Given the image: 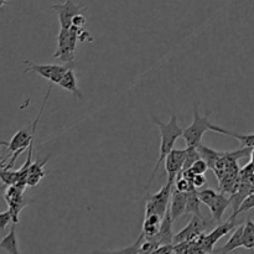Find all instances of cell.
<instances>
[{"label": "cell", "mask_w": 254, "mask_h": 254, "mask_svg": "<svg viewBox=\"0 0 254 254\" xmlns=\"http://www.w3.org/2000/svg\"><path fill=\"white\" fill-rule=\"evenodd\" d=\"M186 206H188V192H181L178 189L173 190L170 202V212L173 220L176 221L186 213Z\"/></svg>", "instance_id": "11"}, {"label": "cell", "mask_w": 254, "mask_h": 254, "mask_svg": "<svg viewBox=\"0 0 254 254\" xmlns=\"http://www.w3.org/2000/svg\"><path fill=\"white\" fill-rule=\"evenodd\" d=\"M186 149H173L166 156L164 163H165V170L168 173V180L176 181V179L181 175L184 164H185Z\"/></svg>", "instance_id": "9"}, {"label": "cell", "mask_w": 254, "mask_h": 254, "mask_svg": "<svg viewBox=\"0 0 254 254\" xmlns=\"http://www.w3.org/2000/svg\"><path fill=\"white\" fill-rule=\"evenodd\" d=\"M212 111L206 112V116H201L198 112V106L195 104L193 107V121L186 129H184L183 138L185 140L186 146H198L202 141L203 134L206 131H211V117H212Z\"/></svg>", "instance_id": "3"}, {"label": "cell", "mask_w": 254, "mask_h": 254, "mask_svg": "<svg viewBox=\"0 0 254 254\" xmlns=\"http://www.w3.org/2000/svg\"><path fill=\"white\" fill-rule=\"evenodd\" d=\"M26 64L24 73L27 72H35V73L40 74L44 78L49 79L51 83L59 84L61 79L64 78V73L68 71L71 67H74V64H35L31 61H24Z\"/></svg>", "instance_id": "5"}, {"label": "cell", "mask_w": 254, "mask_h": 254, "mask_svg": "<svg viewBox=\"0 0 254 254\" xmlns=\"http://www.w3.org/2000/svg\"><path fill=\"white\" fill-rule=\"evenodd\" d=\"M175 185V181L168 180V183L161 188V190L159 192L154 193L150 197L146 200L145 205V216L153 215H160L161 217H164L166 213V211L170 207V198L173 195V186Z\"/></svg>", "instance_id": "6"}, {"label": "cell", "mask_w": 254, "mask_h": 254, "mask_svg": "<svg viewBox=\"0 0 254 254\" xmlns=\"http://www.w3.org/2000/svg\"><path fill=\"white\" fill-rule=\"evenodd\" d=\"M201 200L197 195V191L192 190L188 192V206H186V213L190 215L198 216V217L203 218L202 213H201Z\"/></svg>", "instance_id": "18"}, {"label": "cell", "mask_w": 254, "mask_h": 254, "mask_svg": "<svg viewBox=\"0 0 254 254\" xmlns=\"http://www.w3.org/2000/svg\"><path fill=\"white\" fill-rule=\"evenodd\" d=\"M0 178H1L2 184H4L5 186L16 185L17 181H19V171H11V169L1 168Z\"/></svg>", "instance_id": "20"}, {"label": "cell", "mask_w": 254, "mask_h": 254, "mask_svg": "<svg viewBox=\"0 0 254 254\" xmlns=\"http://www.w3.org/2000/svg\"><path fill=\"white\" fill-rule=\"evenodd\" d=\"M59 86L62 87L64 89H66V91H68L69 93L73 94L76 98H78V99L83 98V96H82V92L79 91V88H78V82H77L76 74H74V71H73V67H71V68H69L68 71L64 73V78L61 79V82L59 83Z\"/></svg>", "instance_id": "14"}, {"label": "cell", "mask_w": 254, "mask_h": 254, "mask_svg": "<svg viewBox=\"0 0 254 254\" xmlns=\"http://www.w3.org/2000/svg\"><path fill=\"white\" fill-rule=\"evenodd\" d=\"M191 169H192L196 174H205L210 168H208L207 163H206L203 159H198V160H196L195 163H193Z\"/></svg>", "instance_id": "24"}, {"label": "cell", "mask_w": 254, "mask_h": 254, "mask_svg": "<svg viewBox=\"0 0 254 254\" xmlns=\"http://www.w3.org/2000/svg\"><path fill=\"white\" fill-rule=\"evenodd\" d=\"M87 19L84 17L83 14H78L73 17V21H72V26H77V27H83L86 25Z\"/></svg>", "instance_id": "27"}, {"label": "cell", "mask_w": 254, "mask_h": 254, "mask_svg": "<svg viewBox=\"0 0 254 254\" xmlns=\"http://www.w3.org/2000/svg\"><path fill=\"white\" fill-rule=\"evenodd\" d=\"M15 226H16V223H12L10 232L5 237H2L1 243H0V252L1 253H20L19 245H17L16 240V233H15Z\"/></svg>", "instance_id": "16"}, {"label": "cell", "mask_w": 254, "mask_h": 254, "mask_svg": "<svg viewBox=\"0 0 254 254\" xmlns=\"http://www.w3.org/2000/svg\"><path fill=\"white\" fill-rule=\"evenodd\" d=\"M10 223H15V221L11 211L7 210L0 215V230H1V232H4L5 228H6Z\"/></svg>", "instance_id": "22"}, {"label": "cell", "mask_w": 254, "mask_h": 254, "mask_svg": "<svg viewBox=\"0 0 254 254\" xmlns=\"http://www.w3.org/2000/svg\"><path fill=\"white\" fill-rule=\"evenodd\" d=\"M173 222H174L173 216H171L170 207H169V210L166 211L165 216L163 217V221H161L160 230H159L158 236L153 240L158 243L159 247L164 245H174Z\"/></svg>", "instance_id": "10"}, {"label": "cell", "mask_w": 254, "mask_h": 254, "mask_svg": "<svg viewBox=\"0 0 254 254\" xmlns=\"http://www.w3.org/2000/svg\"><path fill=\"white\" fill-rule=\"evenodd\" d=\"M197 149H198V153H200L201 155V159H203V160L207 163L208 168L210 169H213L216 161L223 155V151H217L215 150V149L210 148V146L203 145V144H200V145L197 146Z\"/></svg>", "instance_id": "17"}, {"label": "cell", "mask_w": 254, "mask_h": 254, "mask_svg": "<svg viewBox=\"0 0 254 254\" xmlns=\"http://www.w3.org/2000/svg\"><path fill=\"white\" fill-rule=\"evenodd\" d=\"M7 4V1L6 0H1V6H5V5Z\"/></svg>", "instance_id": "28"}, {"label": "cell", "mask_w": 254, "mask_h": 254, "mask_svg": "<svg viewBox=\"0 0 254 254\" xmlns=\"http://www.w3.org/2000/svg\"><path fill=\"white\" fill-rule=\"evenodd\" d=\"M201 202L205 203L211 211L213 221L217 223L222 222V217L226 210L231 206V197L228 198L222 191H216L213 189H203L197 192Z\"/></svg>", "instance_id": "4"}, {"label": "cell", "mask_w": 254, "mask_h": 254, "mask_svg": "<svg viewBox=\"0 0 254 254\" xmlns=\"http://www.w3.org/2000/svg\"><path fill=\"white\" fill-rule=\"evenodd\" d=\"M78 27L71 26L69 29L61 27L57 36V49L54 54V59L62 64H74L76 46L78 44Z\"/></svg>", "instance_id": "2"}, {"label": "cell", "mask_w": 254, "mask_h": 254, "mask_svg": "<svg viewBox=\"0 0 254 254\" xmlns=\"http://www.w3.org/2000/svg\"><path fill=\"white\" fill-rule=\"evenodd\" d=\"M207 227L208 223L206 222L205 218H201L198 216L193 215L189 225L185 228H183L178 235L174 236V245L183 242H191L197 236H200L203 231L207 230Z\"/></svg>", "instance_id": "8"}, {"label": "cell", "mask_w": 254, "mask_h": 254, "mask_svg": "<svg viewBox=\"0 0 254 254\" xmlns=\"http://www.w3.org/2000/svg\"><path fill=\"white\" fill-rule=\"evenodd\" d=\"M253 207H254V192H252L250 196H247V197L245 198V201L242 202L241 207L238 208L237 215H240V213L242 212H247V211L252 210Z\"/></svg>", "instance_id": "23"}, {"label": "cell", "mask_w": 254, "mask_h": 254, "mask_svg": "<svg viewBox=\"0 0 254 254\" xmlns=\"http://www.w3.org/2000/svg\"><path fill=\"white\" fill-rule=\"evenodd\" d=\"M243 231H245V225H238L237 227L233 230L232 237H231L230 240H228V242L218 251L222 253H230L233 252L235 250H237V248L243 247Z\"/></svg>", "instance_id": "15"}, {"label": "cell", "mask_w": 254, "mask_h": 254, "mask_svg": "<svg viewBox=\"0 0 254 254\" xmlns=\"http://www.w3.org/2000/svg\"><path fill=\"white\" fill-rule=\"evenodd\" d=\"M151 121L154 122V124H156V127L159 128L160 130V146H159V159L155 164V168H154L153 174H151V178L149 180L148 186H150L151 181L154 180L155 178L156 173L159 170V166L164 163L166 156L169 155L171 150L174 149V145H175L176 140L179 138H181L184 134V129L179 126V121H178V117H176L175 113L171 114V118L170 121L164 123L161 122L160 119H158L156 117H151Z\"/></svg>", "instance_id": "1"}, {"label": "cell", "mask_w": 254, "mask_h": 254, "mask_svg": "<svg viewBox=\"0 0 254 254\" xmlns=\"http://www.w3.org/2000/svg\"><path fill=\"white\" fill-rule=\"evenodd\" d=\"M243 247L247 250L254 248V223L252 220H247L245 223V231H243Z\"/></svg>", "instance_id": "19"}, {"label": "cell", "mask_w": 254, "mask_h": 254, "mask_svg": "<svg viewBox=\"0 0 254 254\" xmlns=\"http://www.w3.org/2000/svg\"><path fill=\"white\" fill-rule=\"evenodd\" d=\"M49 158L45 159L44 161H35L30 165L29 171H27V186L30 188H35L42 179L46 176V171H45V165H46Z\"/></svg>", "instance_id": "12"}, {"label": "cell", "mask_w": 254, "mask_h": 254, "mask_svg": "<svg viewBox=\"0 0 254 254\" xmlns=\"http://www.w3.org/2000/svg\"><path fill=\"white\" fill-rule=\"evenodd\" d=\"M206 183H207V180L205 178V174H196L195 178L192 179V184L195 185L196 189L202 188Z\"/></svg>", "instance_id": "26"}, {"label": "cell", "mask_w": 254, "mask_h": 254, "mask_svg": "<svg viewBox=\"0 0 254 254\" xmlns=\"http://www.w3.org/2000/svg\"><path fill=\"white\" fill-rule=\"evenodd\" d=\"M51 10L57 12L59 15V21L61 27L69 29L72 26V21L76 15L82 14L86 11L87 7L84 5H76L72 0H66L64 4H55L51 6Z\"/></svg>", "instance_id": "7"}, {"label": "cell", "mask_w": 254, "mask_h": 254, "mask_svg": "<svg viewBox=\"0 0 254 254\" xmlns=\"http://www.w3.org/2000/svg\"><path fill=\"white\" fill-rule=\"evenodd\" d=\"M175 189H178V190L181 191V192H190V191L196 190V188H195V185L192 184V181L189 180V179L183 178V176H180V178L176 179Z\"/></svg>", "instance_id": "21"}, {"label": "cell", "mask_w": 254, "mask_h": 254, "mask_svg": "<svg viewBox=\"0 0 254 254\" xmlns=\"http://www.w3.org/2000/svg\"><path fill=\"white\" fill-rule=\"evenodd\" d=\"M211 131H215V133L223 134V135H228L235 138L236 140H238L241 143L242 148H254V133L252 134H237L233 133V131L226 130L225 128H221V127L212 124L211 127Z\"/></svg>", "instance_id": "13"}, {"label": "cell", "mask_w": 254, "mask_h": 254, "mask_svg": "<svg viewBox=\"0 0 254 254\" xmlns=\"http://www.w3.org/2000/svg\"><path fill=\"white\" fill-rule=\"evenodd\" d=\"M77 32H78V41L81 44H84V42H93L92 35L87 30H84V27H78Z\"/></svg>", "instance_id": "25"}]
</instances>
